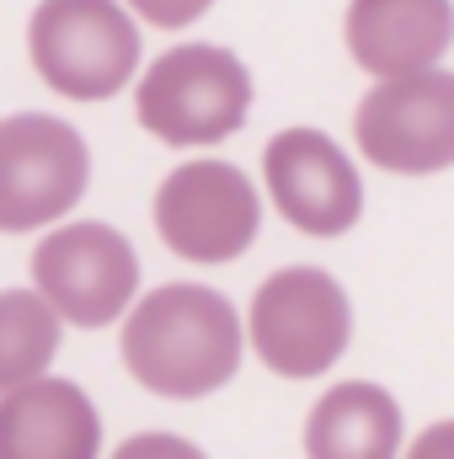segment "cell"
I'll list each match as a JSON object with an SVG mask.
<instances>
[{"instance_id":"1","label":"cell","mask_w":454,"mask_h":459,"mask_svg":"<svg viewBox=\"0 0 454 459\" xmlns=\"http://www.w3.org/2000/svg\"><path fill=\"white\" fill-rule=\"evenodd\" d=\"M123 363L150 395L166 401L214 395L240 368V316L220 289L166 283L128 310Z\"/></svg>"},{"instance_id":"2","label":"cell","mask_w":454,"mask_h":459,"mask_svg":"<svg viewBox=\"0 0 454 459\" xmlns=\"http://www.w3.org/2000/svg\"><path fill=\"white\" fill-rule=\"evenodd\" d=\"M134 113L161 144H220L251 113V75L230 48L182 43L139 75Z\"/></svg>"},{"instance_id":"3","label":"cell","mask_w":454,"mask_h":459,"mask_svg":"<svg viewBox=\"0 0 454 459\" xmlns=\"http://www.w3.org/2000/svg\"><path fill=\"white\" fill-rule=\"evenodd\" d=\"M32 70L75 102H102L139 70V27L118 0H43L27 27Z\"/></svg>"},{"instance_id":"4","label":"cell","mask_w":454,"mask_h":459,"mask_svg":"<svg viewBox=\"0 0 454 459\" xmlns=\"http://www.w3.org/2000/svg\"><path fill=\"white\" fill-rule=\"evenodd\" d=\"M353 310L332 273L284 267L251 299V352L284 379H316L347 352Z\"/></svg>"},{"instance_id":"5","label":"cell","mask_w":454,"mask_h":459,"mask_svg":"<svg viewBox=\"0 0 454 459\" xmlns=\"http://www.w3.org/2000/svg\"><path fill=\"white\" fill-rule=\"evenodd\" d=\"M92 182L86 139L48 113L0 117V235L65 220Z\"/></svg>"},{"instance_id":"6","label":"cell","mask_w":454,"mask_h":459,"mask_svg":"<svg viewBox=\"0 0 454 459\" xmlns=\"http://www.w3.org/2000/svg\"><path fill=\"white\" fill-rule=\"evenodd\" d=\"M353 139L369 166L396 177H433L454 166V75L433 65L380 81L353 113Z\"/></svg>"},{"instance_id":"7","label":"cell","mask_w":454,"mask_h":459,"mask_svg":"<svg viewBox=\"0 0 454 459\" xmlns=\"http://www.w3.org/2000/svg\"><path fill=\"white\" fill-rule=\"evenodd\" d=\"M262 225L257 187L230 160H188L155 193V230L161 240L198 267L235 262Z\"/></svg>"},{"instance_id":"8","label":"cell","mask_w":454,"mask_h":459,"mask_svg":"<svg viewBox=\"0 0 454 459\" xmlns=\"http://www.w3.org/2000/svg\"><path fill=\"white\" fill-rule=\"evenodd\" d=\"M32 283L38 299L70 321V326H108L134 305L139 289V256L134 246L102 220L59 225L32 251Z\"/></svg>"},{"instance_id":"9","label":"cell","mask_w":454,"mask_h":459,"mask_svg":"<svg viewBox=\"0 0 454 459\" xmlns=\"http://www.w3.org/2000/svg\"><path fill=\"white\" fill-rule=\"evenodd\" d=\"M262 182L278 214L305 235H342L363 214V182L321 128H284L262 150Z\"/></svg>"},{"instance_id":"10","label":"cell","mask_w":454,"mask_h":459,"mask_svg":"<svg viewBox=\"0 0 454 459\" xmlns=\"http://www.w3.org/2000/svg\"><path fill=\"white\" fill-rule=\"evenodd\" d=\"M102 417L70 379H27L0 390V459H97Z\"/></svg>"},{"instance_id":"11","label":"cell","mask_w":454,"mask_h":459,"mask_svg":"<svg viewBox=\"0 0 454 459\" xmlns=\"http://www.w3.org/2000/svg\"><path fill=\"white\" fill-rule=\"evenodd\" d=\"M450 0H353L347 5V48L380 81L433 70L450 48Z\"/></svg>"},{"instance_id":"12","label":"cell","mask_w":454,"mask_h":459,"mask_svg":"<svg viewBox=\"0 0 454 459\" xmlns=\"http://www.w3.org/2000/svg\"><path fill=\"white\" fill-rule=\"evenodd\" d=\"M305 455L310 459H396L401 455V406L369 379L332 385L310 406Z\"/></svg>"},{"instance_id":"13","label":"cell","mask_w":454,"mask_h":459,"mask_svg":"<svg viewBox=\"0 0 454 459\" xmlns=\"http://www.w3.org/2000/svg\"><path fill=\"white\" fill-rule=\"evenodd\" d=\"M59 352V316L38 299V289L0 294V390L48 374Z\"/></svg>"},{"instance_id":"14","label":"cell","mask_w":454,"mask_h":459,"mask_svg":"<svg viewBox=\"0 0 454 459\" xmlns=\"http://www.w3.org/2000/svg\"><path fill=\"white\" fill-rule=\"evenodd\" d=\"M113 459H209L198 444L177 438V433H134L113 449Z\"/></svg>"},{"instance_id":"15","label":"cell","mask_w":454,"mask_h":459,"mask_svg":"<svg viewBox=\"0 0 454 459\" xmlns=\"http://www.w3.org/2000/svg\"><path fill=\"white\" fill-rule=\"evenodd\" d=\"M214 0H128V11H139L150 27H188V22H198L204 11H209Z\"/></svg>"},{"instance_id":"16","label":"cell","mask_w":454,"mask_h":459,"mask_svg":"<svg viewBox=\"0 0 454 459\" xmlns=\"http://www.w3.org/2000/svg\"><path fill=\"white\" fill-rule=\"evenodd\" d=\"M406 459H454V422H433V428L412 444Z\"/></svg>"}]
</instances>
